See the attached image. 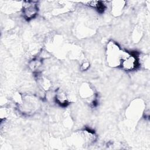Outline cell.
I'll return each mask as SVG.
<instances>
[{"instance_id":"7a4b0ae2","label":"cell","mask_w":150,"mask_h":150,"mask_svg":"<svg viewBox=\"0 0 150 150\" xmlns=\"http://www.w3.org/2000/svg\"><path fill=\"white\" fill-rule=\"evenodd\" d=\"M139 65L138 56L136 52L124 51L120 66L125 70H132Z\"/></svg>"},{"instance_id":"5b68a950","label":"cell","mask_w":150,"mask_h":150,"mask_svg":"<svg viewBox=\"0 0 150 150\" xmlns=\"http://www.w3.org/2000/svg\"><path fill=\"white\" fill-rule=\"evenodd\" d=\"M88 5L96 8L97 10L100 12H103L105 9V6L104 4H103L100 1H90L88 2Z\"/></svg>"},{"instance_id":"3957f363","label":"cell","mask_w":150,"mask_h":150,"mask_svg":"<svg viewBox=\"0 0 150 150\" xmlns=\"http://www.w3.org/2000/svg\"><path fill=\"white\" fill-rule=\"evenodd\" d=\"M38 8L36 2L26 1L23 6V14L24 18L28 20L33 19L37 14Z\"/></svg>"},{"instance_id":"6da1fadb","label":"cell","mask_w":150,"mask_h":150,"mask_svg":"<svg viewBox=\"0 0 150 150\" xmlns=\"http://www.w3.org/2000/svg\"><path fill=\"white\" fill-rule=\"evenodd\" d=\"M124 51L114 42L110 41L107 46V60L110 66L117 67L120 66Z\"/></svg>"},{"instance_id":"277c9868","label":"cell","mask_w":150,"mask_h":150,"mask_svg":"<svg viewBox=\"0 0 150 150\" xmlns=\"http://www.w3.org/2000/svg\"><path fill=\"white\" fill-rule=\"evenodd\" d=\"M114 4L112 5V10L113 11V13L114 14H116L117 15L118 14H120L121 12L122 9L124 6V2L123 1H115L114 2Z\"/></svg>"}]
</instances>
